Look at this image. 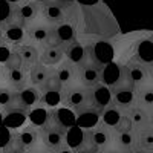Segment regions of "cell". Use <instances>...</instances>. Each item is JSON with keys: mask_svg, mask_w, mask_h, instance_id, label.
Segmentation results:
<instances>
[{"mask_svg": "<svg viewBox=\"0 0 153 153\" xmlns=\"http://www.w3.org/2000/svg\"><path fill=\"white\" fill-rule=\"evenodd\" d=\"M74 2L52 0L42 5L40 19L49 25H58L61 22H74Z\"/></svg>", "mask_w": 153, "mask_h": 153, "instance_id": "cell-1", "label": "cell"}, {"mask_svg": "<svg viewBox=\"0 0 153 153\" xmlns=\"http://www.w3.org/2000/svg\"><path fill=\"white\" fill-rule=\"evenodd\" d=\"M61 104L63 107H68L74 110L75 113L87 106H92L91 98H89V87L81 86V84H72L68 87H63Z\"/></svg>", "mask_w": 153, "mask_h": 153, "instance_id": "cell-2", "label": "cell"}, {"mask_svg": "<svg viewBox=\"0 0 153 153\" xmlns=\"http://www.w3.org/2000/svg\"><path fill=\"white\" fill-rule=\"evenodd\" d=\"M40 141L51 150H58L60 147L65 146V138H66V127L60 126L58 123L54 121V118L51 120L46 126L40 127Z\"/></svg>", "mask_w": 153, "mask_h": 153, "instance_id": "cell-3", "label": "cell"}, {"mask_svg": "<svg viewBox=\"0 0 153 153\" xmlns=\"http://www.w3.org/2000/svg\"><path fill=\"white\" fill-rule=\"evenodd\" d=\"M52 26L45 20L38 19L26 26V42L35 45L37 48H43L49 43L51 35H52Z\"/></svg>", "mask_w": 153, "mask_h": 153, "instance_id": "cell-4", "label": "cell"}, {"mask_svg": "<svg viewBox=\"0 0 153 153\" xmlns=\"http://www.w3.org/2000/svg\"><path fill=\"white\" fill-rule=\"evenodd\" d=\"M0 25H2V42L11 46L26 42V26L23 23H20L14 17V14H12L11 19H8L6 22L0 23Z\"/></svg>", "mask_w": 153, "mask_h": 153, "instance_id": "cell-5", "label": "cell"}, {"mask_svg": "<svg viewBox=\"0 0 153 153\" xmlns=\"http://www.w3.org/2000/svg\"><path fill=\"white\" fill-rule=\"evenodd\" d=\"M76 38V26L74 22H61L52 26V35L46 46H58L65 48Z\"/></svg>", "mask_w": 153, "mask_h": 153, "instance_id": "cell-6", "label": "cell"}, {"mask_svg": "<svg viewBox=\"0 0 153 153\" xmlns=\"http://www.w3.org/2000/svg\"><path fill=\"white\" fill-rule=\"evenodd\" d=\"M42 12V3L34 2V0H20L16 3L14 8V17L23 23L25 26H28L29 23L40 19Z\"/></svg>", "mask_w": 153, "mask_h": 153, "instance_id": "cell-7", "label": "cell"}, {"mask_svg": "<svg viewBox=\"0 0 153 153\" xmlns=\"http://www.w3.org/2000/svg\"><path fill=\"white\" fill-rule=\"evenodd\" d=\"M101 71H103L101 65L86 60L83 65L78 66V84L91 87L94 84L101 83Z\"/></svg>", "mask_w": 153, "mask_h": 153, "instance_id": "cell-8", "label": "cell"}, {"mask_svg": "<svg viewBox=\"0 0 153 153\" xmlns=\"http://www.w3.org/2000/svg\"><path fill=\"white\" fill-rule=\"evenodd\" d=\"M2 84L12 89V91H16V92H20L22 89L29 86L28 71H25L23 68H20V69H5Z\"/></svg>", "mask_w": 153, "mask_h": 153, "instance_id": "cell-9", "label": "cell"}, {"mask_svg": "<svg viewBox=\"0 0 153 153\" xmlns=\"http://www.w3.org/2000/svg\"><path fill=\"white\" fill-rule=\"evenodd\" d=\"M89 98H91V104L94 107L103 110L112 103V91L104 83H98L89 87Z\"/></svg>", "mask_w": 153, "mask_h": 153, "instance_id": "cell-10", "label": "cell"}, {"mask_svg": "<svg viewBox=\"0 0 153 153\" xmlns=\"http://www.w3.org/2000/svg\"><path fill=\"white\" fill-rule=\"evenodd\" d=\"M55 75L60 80L63 87L72 84H78V66L74 65L69 60H63L58 66H55Z\"/></svg>", "mask_w": 153, "mask_h": 153, "instance_id": "cell-11", "label": "cell"}, {"mask_svg": "<svg viewBox=\"0 0 153 153\" xmlns=\"http://www.w3.org/2000/svg\"><path fill=\"white\" fill-rule=\"evenodd\" d=\"M12 49L19 54V57H20V60L23 63V69L25 71H29L31 66H34L35 63L38 61V58H40V48H37L32 43L25 42V43L12 46Z\"/></svg>", "mask_w": 153, "mask_h": 153, "instance_id": "cell-12", "label": "cell"}, {"mask_svg": "<svg viewBox=\"0 0 153 153\" xmlns=\"http://www.w3.org/2000/svg\"><path fill=\"white\" fill-rule=\"evenodd\" d=\"M16 136L19 139V143L22 144V147L26 152L34 149L38 143H40V130H38V127H35L32 124L22 126L20 129L16 130Z\"/></svg>", "mask_w": 153, "mask_h": 153, "instance_id": "cell-13", "label": "cell"}, {"mask_svg": "<svg viewBox=\"0 0 153 153\" xmlns=\"http://www.w3.org/2000/svg\"><path fill=\"white\" fill-rule=\"evenodd\" d=\"M65 146L71 147L72 150H80L83 147L91 146L89 144V138H87V129H81L80 126H71L66 130V138H65Z\"/></svg>", "mask_w": 153, "mask_h": 153, "instance_id": "cell-14", "label": "cell"}, {"mask_svg": "<svg viewBox=\"0 0 153 153\" xmlns=\"http://www.w3.org/2000/svg\"><path fill=\"white\" fill-rule=\"evenodd\" d=\"M87 60L104 66L113 60V48L104 42L95 43L94 46H91L87 49Z\"/></svg>", "mask_w": 153, "mask_h": 153, "instance_id": "cell-15", "label": "cell"}, {"mask_svg": "<svg viewBox=\"0 0 153 153\" xmlns=\"http://www.w3.org/2000/svg\"><path fill=\"white\" fill-rule=\"evenodd\" d=\"M87 138H89V144L97 147L98 150L104 149L110 143V132L109 127L104 126L103 123H98L94 126L92 129H87Z\"/></svg>", "mask_w": 153, "mask_h": 153, "instance_id": "cell-16", "label": "cell"}, {"mask_svg": "<svg viewBox=\"0 0 153 153\" xmlns=\"http://www.w3.org/2000/svg\"><path fill=\"white\" fill-rule=\"evenodd\" d=\"M75 115H76V120H75L76 126H80L81 129H92L94 126H97L100 123L101 110L94 106H87V107L78 110Z\"/></svg>", "mask_w": 153, "mask_h": 153, "instance_id": "cell-17", "label": "cell"}, {"mask_svg": "<svg viewBox=\"0 0 153 153\" xmlns=\"http://www.w3.org/2000/svg\"><path fill=\"white\" fill-rule=\"evenodd\" d=\"M65 60V51L58 46H43L40 48V58L38 61L43 63L45 66L55 68Z\"/></svg>", "mask_w": 153, "mask_h": 153, "instance_id": "cell-18", "label": "cell"}, {"mask_svg": "<svg viewBox=\"0 0 153 153\" xmlns=\"http://www.w3.org/2000/svg\"><path fill=\"white\" fill-rule=\"evenodd\" d=\"M63 51H65V58L72 61L76 66L83 65V63L87 60V48H84L76 38L74 42H71L69 45H66L65 48H63Z\"/></svg>", "mask_w": 153, "mask_h": 153, "instance_id": "cell-19", "label": "cell"}, {"mask_svg": "<svg viewBox=\"0 0 153 153\" xmlns=\"http://www.w3.org/2000/svg\"><path fill=\"white\" fill-rule=\"evenodd\" d=\"M55 68H49V66H45L43 63L37 61L34 66H31V69L28 71V75H29V84L31 86H35V87H40L49 76L51 74L54 72Z\"/></svg>", "mask_w": 153, "mask_h": 153, "instance_id": "cell-20", "label": "cell"}, {"mask_svg": "<svg viewBox=\"0 0 153 153\" xmlns=\"http://www.w3.org/2000/svg\"><path fill=\"white\" fill-rule=\"evenodd\" d=\"M51 120H52V110H49L48 107L45 106H35L29 110L28 113V121L29 124L35 126V127H43L46 126Z\"/></svg>", "mask_w": 153, "mask_h": 153, "instance_id": "cell-21", "label": "cell"}, {"mask_svg": "<svg viewBox=\"0 0 153 153\" xmlns=\"http://www.w3.org/2000/svg\"><path fill=\"white\" fill-rule=\"evenodd\" d=\"M40 91H38V87L35 86H26L25 89H22L20 92H17V97L20 100V103L25 106V107H28L29 110L35 106H40Z\"/></svg>", "mask_w": 153, "mask_h": 153, "instance_id": "cell-22", "label": "cell"}, {"mask_svg": "<svg viewBox=\"0 0 153 153\" xmlns=\"http://www.w3.org/2000/svg\"><path fill=\"white\" fill-rule=\"evenodd\" d=\"M121 80V68L115 63H107V65L103 66V71H101V81H103L106 86H115L118 81Z\"/></svg>", "mask_w": 153, "mask_h": 153, "instance_id": "cell-23", "label": "cell"}, {"mask_svg": "<svg viewBox=\"0 0 153 153\" xmlns=\"http://www.w3.org/2000/svg\"><path fill=\"white\" fill-rule=\"evenodd\" d=\"M112 95H113V101H115V104H118V106H130L133 103V91L129 87H118V86H112Z\"/></svg>", "mask_w": 153, "mask_h": 153, "instance_id": "cell-24", "label": "cell"}, {"mask_svg": "<svg viewBox=\"0 0 153 153\" xmlns=\"http://www.w3.org/2000/svg\"><path fill=\"white\" fill-rule=\"evenodd\" d=\"M121 117H123V113L117 109V106L104 107L103 110H101V115H100L101 123H103L104 126H107V127H112V129H115V126L120 123Z\"/></svg>", "mask_w": 153, "mask_h": 153, "instance_id": "cell-25", "label": "cell"}, {"mask_svg": "<svg viewBox=\"0 0 153 153\" xmlns=\"http://www.w3.org/2000/svg\"><path fill=\"white\" fill-rule=\"evenodd\" d=\"M17 97V92L16 91H12V89L3 86V84H0V109L5 110L12 101L16 100Z\"/></svg>", "mask_w": 153, "mask_h": 153, "instance_id": "cell-26", "label": "cell"}, {"mask_svg": "<svg viewBox=\"0 0 153 153\" xmlns=\"http://www.w3.org/2000/svg\"><path fill=\"white\" fill-rule=\"evenodd\" d=\"M14 8H16V3H11L8 0H0V23H3L12 17Z\"/></svg>", "mask_w": 153, "mask_h": 153, "instance_id": "cell-27", "label": "cell"}, {"mask_svg": "<svg viewBox=\"0 0 153 153\" xmlns=\"http://www.w3.org/2000/svg\"><path fill=\"white\" fill-rule=\"evenodd\" d=\"M138 54L147 63L153 61V43L152 42H143L138 46Z\"/></svg>", "mask_w": 153, "mask_h": 153, "instance_id": "cell-28", "label": "cell"}, {"mask_svg": "<svg viewBox=\"0 0 153 153\" xmlns=\"http://www.w3.org/2000/svg\"><path fill=\"white\" fill-rule=\"evenodd\" d=\"M3 68H5V69H20V68H23V63H22L19 54L16 52L14 49L11 51L8 60L3 63Z\"/></svg>", "mask_w": 153, "mask_h": 153, "instance_id": "cell-29", "label": "cell"}, {"mask_svg": "<svg viewBox=\"0 0 153 153\" xmlns=\"http://www.w3.org/2000/svg\"><path fill=\"white\" fill-rule=\"evenodd\" d=\"M2 153H28V152L22 147V144L19 143V139H17V136L14 133L12 139L8 143V146L2 149Z\"/></svg>", "mask_w": 153, "mask_h": 153, "instance_id": "cell-30", "label": "cell"}, {"mask_svg": "<svg viewBox=\"0 0 153 153\" xmlns=\"http://www.w3.org/2000/svg\"><path fill=\"white\" fill-rule=\"evenodd\" d=\"M117 141H118L120 147H123V149H130V147L133 146V143H135V138H133L132 132H121V133H118V136H117Z\"/></svg>", "mask_w": 153, "mask_h": 153, "instance_id": "cell-31", "label": "cell"}, {"mask_svg": "<svg viewBox=\"0 0 153 153\" xmlns=\"http://www.w3.org/2000/svg\"><path fill=\"white\" fill-rule=\"evenodd\" d=\"M14 133H16V130L12 132V129H9V127H6L3 124L0 126V150L8 146V143L12 139V136H14Z\"/></svg>", "mask_w": 153, "mask_h": 153, "instance_id": "cell-32", "label": "cell"}, {"mask_svg": "<svg viewBox=\"0 0 153 153\" xmlns=\"http://www.w3.org/2000/svg\"><path fill=\"white\" fill-rule=\"evenodd\" d=\"M127 117L130 118V121L133 123V126H135V124H136V126H141V124H144V123L147 121L146 113H144L141 109H132Z\"/></svg>", "mask_w": 153, "mask_h": 153, "instance_id": "cell-33", "label": "cell"}, {"mask_svg": "<svg viewBox=\"0 0 153 153\" xmlns=\"http://www.w3.org/2000/svg\"><path fill=\"white\" fill-rule=\"evenodd\" d=\"M133 129V123L130 121L129 117H126V115H123L120 123L115 126V130H117V133H121V132H132Z\"/></svg>", "mask_w": 153, "mask_h": 153, "instance_id": "cell-34", "label": "cell"}, {"mask_svg": "<svg viewBox=\"0 0 153 153\" xmlns=\"http://www.w3.org/2000/svg\"><path fill=\"white\" fill-rule=\"evenodd\" d=\"M139 143L144 149H153V130H143L139 135Z\"/></svg>", "mask_w": 153, "mask_h": 153, "instance_id": "cell-35", "label": "cell"}, {"mask_svg": "<svg viewBox=\"0 0 153 153\" xmlns=\"http://www.w3.org/2000/svg\"><path fill=\"white\" fill-rule=\"evenodd\" d=\"M127 76L133 81H141L144 78V71L143 69H139V68H130V69H127Z\"/></svg>", "mask_w": 153, "mask_h": 153, "instance_id": "cell-36", "label": "cell"}, {"mask_svg": "<svg viewBox=\"0 0 153 153\" xmlns=\"http://www.w3.org/2000/svg\"><path fill=\"white\" fill-rule=\"evenodd\" d=\"M11 51H12L11 45H8L5 42H0V65H3V63L8 60Z\"/></svg>", "mask_w": 153, "mask_h": 153, "instance_id": "cell-37", "label": "cell"}, {"mask_svg": "<svg viewBox=\"0 0 153 153\" xmlns=\"http://www.w3.org/2000/svg\"><path fill=\"white\" fill-rule=\"evenodd\" d=\"M28 153H54V150H51L49 147H46V146L42 144V141H40L34 149L28 150Z\"/></svg>", "mask_w": 153, "mask_h": 153, "instance_id": "cell-38", "label": "cell"}, {"mask_svg": "<svg viewBox=\"0 0 153 153\" xmlns=\"http://www.w3.org/2000/svg\"><path fill=\"white\" fill-rule=\"evenodd\" d=\"M75 153H100V150L94 146H87V147H83L80 150H76Z\"/></svg>", "mask_w": 153, "mask_h": 153, "instance_id": "cell-39", "label": "cell"}, {"mask_svg": "<svg viewBox=\"0 0 153 153\" xmlns=\"http://www.w3.org/2000/svg\"><path fill=\"white\" fill-rule=\"evenodd\" d=\"M141 98H143V101H144L146 104H153V92H152V91L144 92Z\"/></svg>", "mask_w": 153, "mask_h": 153, "instance_id": "cell-40", "label": "cell"}, {"mask_svg": "<svg viewBox=\"0 0 153 153\" xmlns=\"http://www.w3.org/2000/svg\"><path fill=\"white\" fill-rule=\"evenodd\" d=\"M54 153H75V150H72V149L68 147V146H63V147H60L58 150H55Z\"/></svg>", "mask_w": 153, "mask_h": 153, "instance_id": "cell-41", "label": "cell"}, {"mask_svg": "<svg viewBox=\"0 0 153 153\" xmlns=\"http://www.w3.org/2000/svg\"><path fill=\"white\" fill-rule=\"evenodd\" d=\"M100 153H121V152H118V150H101Z\"/></svg>", "mask_w": 153, "mask_h": 153, "instance_id": "cell-42", "label": "cell"}, {"mask_svg": "<svg viewBox=\"0 0 153 153\" xmlns=\"http://www.w3.org/2000/svg\"><path fill=\"white\" fill-rule=\"evenodd\" d=\"M34 2H38V3H48V2H52V0H34Z\"/></svg>", "mask_w": 153, "mask_h": 153, "instance_id": "cell-43", "label": "cell"}, {"mask_svg": "<svg viewBox=\"0 0 153 153\" xmlns=\"http://www.w3.org/2000/svg\"><path fill=\"white\" fill-rule=\"evenodd\" d=\"M3 124V110H0V126Z\"/></svg>", "mask_w": 153, "mask_h": 153, "instance_id": "cell-44", "label": "cell"}, {"mask_svg": "<svg viewBox=\"0 0 153 153\" xmlns=\"http://www.w3.org/2000/svg\"><path fill=\"white\" fill-rule=\"evenodd\" d=\"M130 153H144V152H141V150H133V152H130Z\"/></svg>", "mask_w": 153, "mask_h": 153, "instance_id": "cell-45", "label": "cell"}, {"mask_svg": "<svg viewBox=\"0 0 153 153\" xmlns=\"http://www.w3.org/2000/svg\"><path fill=\"white\" fill-rule=\"evenodd\" d=\"M0 153H2V150H0Z\"/></svg>", "mask_w": 153, "mask_h": 153, "instance_id": "cell-46", "label": "cell"}]
</instances>
